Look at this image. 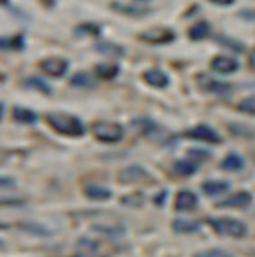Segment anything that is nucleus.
<instances>
[{"label":"nucleus","instance_id":"obj_1","mask_svg":"<svg viewBox=\"0 0 255 257\" xmlns=\"http://www.w3.org/2000/svg\"><path fill=\"white\" fill-rule=\"evenodd\" d=\"M47 122L56 130V132L70 135V137H81L85 133V126L77 117L68 115V113H49Z\"/></svg>","mask_w":255,"mask_h":257},{"label":"nucleus","instance_id":"obj_15","mask_svg":"<svg viewBox=\"0 0 255 257\" xmlns=\"http://www.w3.org/2000/svg\"><path fill=\"white\" fill-rule=\"evenodd\" d=\"M175 169L178 171V175L182 176H191L198 171V162L194 160H189V159H182L175 164Z\"/></svg>","mask_w":255,"mask_h":257},{"label":"nucleus","instance_id":"obj_4","mask_svg":"<svg viewBox=\"0 0 255 257\" xmlns=\"http://www.w3.org/2000/svg\"><path fill=\"white\" fill-rule=\"evenodd\" d=\"M185 137L196 139V141H201V142H208V144H219L221 142V137L217 135V132H214L210 126H203V124L185 132Z\"/></svg>","mask_w":255,"mask_h":257},{"label":"nucleus","instance_id":"obj_23","mask_svg":"<svg viewBox=\"0 0 255 257\" xmlns=\"http://www.w3.org/2000/svg\"><path fill=\"white\" fill-rule=\"evenodd\" d=\"M237 108L241 111H244V113H251V115H255V95L253 97H248V99H244V101H241Z\"/></svg>","mask_w":255,"mask_h":257},{"label":"nucleus","instance_id":"obj_26","mask_svg":"<svg viewBox=\"0 0 255 257\" xmlns=\"http://www.w3.org/2000/svg\"><path fill=\"white\" fill-rule=\"evenodd\" d=\"M97 51L101 52H115V54H122V49L119 47H111L110 43H101V45H97Z\"/></svg>","mask_w":255,"mask_h":257},{"label":"nucleus","instance_id":"obj_10","mask_svg":"<svg viewBox=\"0 0 255 257\" xmlns=\"http://www.w3.org/2000/svg\"><path fill=\"white\" fill-rule=\"evenodd\" d=\"M196 205H198V198H196L194 193H191V191H182V193H178V196H176V210H192L196 209Z\"/></svg>","mask_w":255,"mask_h":257},{"label":"nucleus","instance_id":"obj_11","mask_svg":"<svg viewBox=\"0 0 255 257\" xmlns=\"http://www.w3.org/2000/svg\"><path fill=\"white\" fill-rule=\"evenodd\" d=\"M200 228V221H192V219H176V221H173V230L178 232V234H194Z\"/></svg>","mask_w":255,"mask_h":257},{"label":"nucleus","instance_id":"obj_14","mask_svg":"<svg viewBox=\"0 0 255 257\" xmlns=\"http://www.w3.org/2000/svg\"><path fill=\"white\" fill-rule=\"evenodd\" d=\"M200 81L205 85L208 92H214V94H219V95H226L232 92V85L228 83H219V81H212V79H205V77H200Z\"/></svg>","mask_w":255,"mask_h":257},{"label":"nucleus","instance_id":"obj_3","mask_svg":"<svg viewBox=\"0 0 255 257\" xmlns=\"http://www.w3.org/2000/svg\"><path fill=\"white\" fill-rule=\"evenodd\" d=\"M94 135L102 142H119L124 137V130L117 122H106V120H101V122H95L94 128H92Z\"/></svg>","mask_w":255,"mask_h":257},{"label":"nucleus","instance_id":"obj_29","mask_svg":"<svg viewBox=\"0 0 255 257\" xmlns=\"http://www.w3.org/2000/svg\"><path fill=\"white\" fill-rule=\"evenodd\" d=\"M166 196H167V193L166 191H162V193L157 196V200H155V203H157V205H162V202H166Z\"/></svg>","mask_w":255,"mask_h":257},{"label":"nucleus","instance_id":"obj_27","mask_svg":"<svg viewBox=\"0 0 255 257\" xmlns=\"http://www.w3.org/2000/svg\"><path fill=\"white\" fill-rule=\"evenodd\" d=\"M189 155L192 157V160H196V157H198V159H208V157H210L208 151H200V150H191Z\"/></svg>","mask_w":255,"mask_h":257},{"label":"nucleus","instance_id":"obj_32","mask_svg":"<svg viewBox=\"0 0 255 257\" xmlns=\"http://www.w3.org/2000/svg\"><path fill=\"white\" fill-rule=\"evenodd\" d=\"M77 257H90V255H77Z\"/></svg>","mask_w":255,"mask_h":257},{"label":"nucleus","instance_id":"obj_13","mask_svg":"<svg viewBox=\"0 0 255 257\" xmlns=\"http://www.w3.org/2000/svg\"><path fill=\"white\" fill-rule=\"evenodd\" d=\"M228 189H230L228 182H221V180H208L203 184V193L207 196H216V194L225 193Z\"/></svg>","mask_w":255,"mask_h":257},{"label":"nucleus","instance_id":"obj_20","mask_svg":"<svg viewBox=\"0 0 255 257\" xmlns=\"http://www.w3.org/2000/svg\"><path fill=\"white\" fill-rule=\"evenodd\" d=\"M208 24L207 22H198L194 27L191 29V33H189V36H191L192 40H203L205 36L208 35Z\"/></svg>","mask_w":255,"mask_h":257},{"label":"nucleus","instance_id":"obj_17","mask_svg":"<svg viewBox=\"0 0 255 257\" xmlns=\"http://www.w3.org/2000/svg\"><path fill=\"white\" fill-rule=\"evenodd\" d=\"M85 194L92 200H108L111 196V191L106 187H101V185H90V187H86Z\"/></svg>","mask_w":255,"mask_h":257},{"label":"nucleus","instance_id":"obj_8","mask_svg":"<svg viewBox=\"0 0 255 257\" xmlns=\"http://www.w3.org/2000/svg\"><path fill=\"white\" fill-rule=\"evenodd\" d=\"M68 63L65 60H60V58H49V60H43L42 63H40V69L43 70L45 74H49V76H61V74L67 70Z\"/></svg>","mask_w":255,"mask_h":257},{"label":"nucleus","instance_id":"obj_7","mask_svg":"<svg viewBox=\"0 0 255 257\" xmlns=\"http://www.w3.org/2000/svg\"><path fill=\"white\" fill-rule=\"evenodd\" d=\"M141 38L149 43H169L175 40V35L169 29H149L142 33Z\"/></svg>","mask_w":255,"mask_h":257},{"label":"nucleus","instance_id":"obj_18","mask_svg":"<svg viewBox=\"0 0 255 257\" xmlns=\"http://www.w3.org/2000/svg\"><path fill=\"white\" fill-rule=\"evenodd\" d=\"M13 115H15V120L24 122V124H33V122H36V113L31 110H26V108L17 106L13 110Z\"/></svg>","mask_w":255,"mask_h":257},{"label":"nucleus","instance_id":"obj_30","mask_svg":"<svg viewBox=\"0 0 255 257\" xmlns=\"http://www.w3.org/2000/svg\"><path fill=\"white\" fill-rule=\"evenodd\" d=\"M210 2H214V4H223V6H228L232 4L234 0H210Z\"/></svg>","mask_w":255,"mask_h":257},{"label":"nucleus","instance_id":"obj_6","mask_svg":"<svg viewBox=\"0 0 255 257\" xmlns=\"http://www.w3.org/2000/svg\"><path fill=\"white\" fill-rule=\"evenodd\" d=\"M251 203V194L250 193H237L234 196L226 198L223 202L217 203L219 209H246Z\"/></svg>","mask_w":255,"mask_h":257},{"label":"nucleus","instance_id":"obj_19","mask_svg":"<svg viewBox=\"0 0 255 257\" xmlns=\"http://www.w3.org/2000/svg\"><path fill=\"white\" fill-rule=\"evenodd\" d=\"M70 83H72L74 86H77V88H90V86H94V79L85 72L76 74V76L70 79Z\"/></svg>","mask_w":255,"mask_h":257},{"label":"nucleus","instance_id":"obj_12","mask_svg":"<svg viewBox=\"0 0 255 257\" xmlns=\"http://www.w3.org/2000/svg\"><path fill=\"white\" fill-rule=\"evenodd\" d=\"M144 79L149 83V85L157 86V88H164V86L169 85V77L162 72V70H157V69L148 70V72L144 74Z\"/></svg>","mask_w":255,"mask_h":257},{"label":"nucleus","instance_id":"obj_31","mask_svg":"<svg viewBox=\"0 0 255 257\" xmlns=\"http://www.w3.org/2000/svg\"><path fill=\"white\" fill-rule=\"evenodd\" d=\"M250 67L255 70V49L251 51V54H250Z\"/></svg>","mask_w":255,"mask_h":257},{"label":"nucleus","instance_id":"obj_5","mask_svg":"<svg viewBox=\"0 0 255 257\" xmlns=\"http://www.w3.org/2000/svg\"><path fill=\"white\" fill-rule=\"evenodd\" d=\"M148 180H151V176L141 166H130L124 171H120L119 175L120 184H142V182H148Z\"/></svg>","mask_w":255,"mask_h":257},{"label":"nucleus","instance_id":"obj_2","mask_svg":"<svg viewBox=\"0 0 255 257\" xmlns=\"http://www.w3.org/2000/svg\"><path fill=\"white\" fill-rule=\"evenodd\" d=\"M210 227L219 234V236H230V237H242L246 234V225L237 219L228 218H210L208 219Z\"/></svg>","mask_w":255,"mask_h":257},{"label":"nucleus","instance_id":"obj_28","mask_svg":"<svg viewBox=\"0 0 255 257\" xmlns=\"http://www.w3.org/2000/svg\"><path fill=\"white\" fill-rule=\"evenodd\" d=\"M219 40H223V42H226V43H228V45H226V47L234 49V51H237V52H242V45H241V43H237V42H232V40H226V38H219Z\"/></svg>","mask_w":255,"mask_h":257},{"label":"nucleus","instance_id":"obj_9","mask_svg":"<svg viewBox=\"0 0 255 257\" xmlns=\"http://www.w3.org/2000/svg\"><path fill=\"white\" fill-rule=\"evenodd\" d=\"M212 69L216 72H221V74H230V72H235L239 69V63L232 58H225V56H217L212 60Z\"/></svg>","mask_w":255,"mask_h":257},{"label":"nucleus","instance_id":"obj_16","mask_svg":"<svg viewBox=\"0 0 255 257\" xmlns=\"http://www.w3.org/2000/svg\"><path fill=\"white\" fill-rule=\"evenodd\" d=\"M221 167L225 169V171H239V169H242V167H244V160H242L239 155L232 153V155H228L225 160H223Z\"/></svg>","mask_w":255,"mask_h":257},{"label":"nucleus","instance_id":"obj_21","mask_svg":"<svg viewBox=\"0 0 255 257\" xmlns=\"http://www.w3.org/2000/svg\"><path fill=\"white\" fill-rule=\"evenodd\" d=\"M95 72L101 77H108L110 79V77H113L115 74L119 72V67L117 65H99L97 69H95Z\"/></svg>","mask_w":255,"mask_h":257},{"label":"nucleus","instance_id":"obj_22","mask_svg":"<svg viewBox=\"0 0 255 257\" xmlns=\"http://www.w3.org/2000/svg\"><path fill=\"white\" fill-rule=\"evenodd\" d=\"M194 257H234V255L228 253V252H225V250L210 248V250H205V252H198Z\"/></svg>","mask_w":255,"mask_h":257},{"label":"nucleus","instance_id":"obj_24","mask_svg":"<svg viewBox=\"0 0 255 257\" xmlns=\"http://www.w3.org/2000/svg\"><path fill=\"white\" fill-rule=\"evenodd\" d=\"M27 86H36V88L42 90L43 94H51V86L45 85V83H43L42 79H38V77H31V79H27Z\"/></svg>","mask_w":255,"mask_h":257},{"label":"nucleus","instance_id":"obj_25","mask_svg":"<svg viewBox=\"0 0 255 257\" xmlns=\"http://www.w3.org/2000/svg\"><path fill=\"white\" fill-rule=\"evenodd\" d=\"M111 8L117 9V11H120V13H128V15H144L146 9H133V8H126V6H119V4H111Z\"/></svg>","mask_w":255,"mask_h":257}]
</instances>
